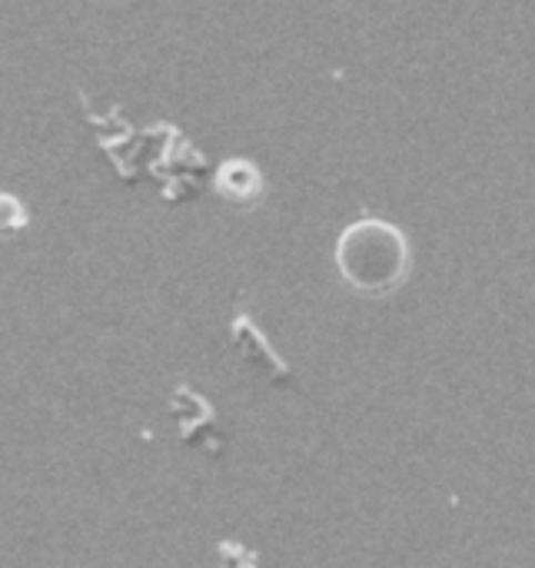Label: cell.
Returning <instances> with one entry per match:
<instances>
[{
	"label": "cell",
	"instance_id": "1",
	"mask_svg": "<svg viewBox=\"0 0 535 568\" xmlns=\"http://www.w3.org/2000/svg\"><path fill=\"white\" fill-rule=\"evenodd\" d=\"M340 256H343V273H346L356 286H363V280H366L373 260H376V263H386L390 270L400 273V260H406V246H403V240H400L396 230H390L386 223L366 220V223L353 226V230L343 236V253H340Z\"/></svg>",
	"mask_w": 535,
	"mask_h": 568
}]
</instances>
